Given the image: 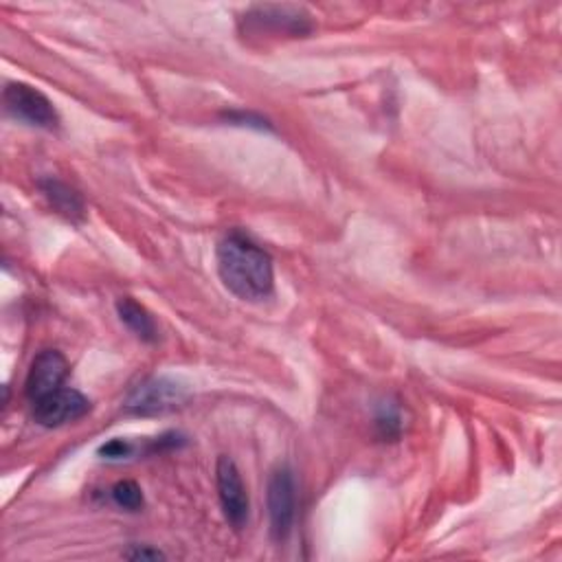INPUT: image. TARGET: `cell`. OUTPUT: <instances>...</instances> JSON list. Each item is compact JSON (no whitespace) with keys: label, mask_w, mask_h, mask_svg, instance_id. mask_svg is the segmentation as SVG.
<instances>
[{"label":"cell","mask_w":562,"mask_h":562,"mask_svg":"<svg viewBox=\"0 0 562 562\" xmlns=\"http://www.w3.org/2000/svg\"><path fill=\"white\" fill-rule=\"evenodd\" d=\"M217 274L226 290L244 301L268 299L274 290L270 255L241 233L226 235L215 248Z\"/></svg>","instance_id":"obj_1"},{"label":"cell","mask_w":562,"mask_h":562,"mask_svg":"<svg viewBox=\"0 0 562 562\" xmlns=\"http://www.w3.org/2000/svg\"><path fill=\"white\" fill-rule=\"evenodd\" d=\"M189 400V389L176 378H149L140 382L125 400L127 413L134 415H165L180 408Z\"/></svg>","instance_id":"obj_2"},{"label":"cell","mask_w":562,"mask_h":562,"mask_svg":"<svg viewBox=\"0 0 562 562\" xmlns=\"http://www.w3.org/2000/svg\"><path fill=\"white\" fill-rule=\"evenodd\" d=\"M4 108L11 116L42 130H55L59 123V114L53 105V101L40 92L37 88L22 83V81H11L7 83L4 92Z\"/></svg>","instance_id":"obj_3"},{"label":"cell","mask_w":562,"mask_h":562,"mask_svg":"<svg viewBox=\"0 0 562 562\" xmlns=\"http://www.w3.org/2000/svg\"><path fill=\"white\" fill-rule=\"evenodd\" d=\"M268 516L270 536L277 542H283L290 536L296 516L294 474L288 465H279L268 479Z\"/></svg>","instance_id":"obj_4"},{"label":"cell","mask_w":562,"mask_h":562,"mask_svg":"<svg viewBox=\"0 0 562 562\" xmlns=\"http://www.w3.org/2000/svg\"><path fill=\"white\" fill-rule=\"evenodd\" d=\"M248 29L261 33L263 29L281 35L301 37L312 31L310 13L294 4H255L244 13Z\"/></svg>","instance_id":"obj_5"},{"label":"cell","mask_w":562,"mask_h":562,"mask_svg":"<svg viewBox=\"0 0 562 562\" xmlns=\"http://www.w3.org/2000/svg\"><path fill=\"white\" fill-rule=\"evenodd\" d=\"M215 481H217V498L220 507L224 512V518L235 527L241 529L248 522V512H250V501L246 485L241 481V474L235 465V461L226 454L217 459L215 465Z\"/></svg>","instance_id":"obj_6"},{"label":"cell","mask_w":562,"mask_h":562,"mask_svg":"<svg viewBox=\"0 0 562 562\" xmlns=\"http://www.w3.org/2000/svg\"><path fill=\"white\" fill-rule=\"evenodd\" d=\"M33 419L44 428H57L81 419L90 411V400L70 386H61L55 393L31 404Z\"/></svg>","instance_id":"obj_7"},{"label":"cell","mask_w":562,"mask_h":562,"mask_svg":"<svg viewBox=\"0 0 562 562\" xmlns=\"http://www.w3.org/2000/svg\"><path fill=\"white\" fill-rule=\"evenodd\" d=\"M68 378V362L66 358L55 351V349H44L40 351L29 369L26 375V384H24V393L26 400L33 404L50 393H55L57 389L64 386Z\"/></svg>","instance_id":"obj_8"},{"label":"cell","mask_w":562,"mask_h":562,"mask_svg":"<svg viewBox=\"0 0 562 562\" xmlns=\"http://www.w3.org/2000/svg\"><path fill=\"white\" fill-rule=\"evenodd\" d=\"M40 189H42V193L46 195V200L50 202V206L59 215H64L70 222H81L83 220L86 204H83L81 195L72 187H68L66 182H61V180L50 176V178L40 180Z\"/></svg>","instance_id":"obj_9"},{"label":"cell","mask_w":562,"mask_h":562,"mask_svg":"<svg viewBox=\"0 0 562 562\" xmlns=\"http://www.w3.org/2000/svg\"><path fill=\"white\" fill-rule=\"evenodd\" d=\"M116 314L121 318V323L140 340L145 342H154L158 338V329L154 323V316L132 296H121L116 299Z\"/></svg>","instance_id":"obj_10"},{"label":"cell","mask_w":562,"mask_h":562,"mask_svg":"<svg viewBox=\"0 0 562 562\" xmlns=\"http://www.w3.org/2000/svg\"><path fill=\"white\" fill-rule=\"evenodd\" d=\"M112 503L125 512H138L145 505L143 490L134 481H116L110 490Z\"/></svg>","instance_id":"obj_11"},{"label":"cell","mask_w":562,"mask_h":562,"mask_svg":"<svg viewBox=\"0 0 562 562\" xmlns=\"http://www.w3.org/2000/svg\"><path fill=\"white\" fill-rule=\"evenodd\" d=\"M375 426H378V432L380 437L384 439H395L400 432H402V415L395 406L391 404H384L375 417Z\"/></svg>","instance_id":"obj_12"},{"label":"cell","mask_w":562,"mask_h":562,"mask_svg":"<svg viewBox=\"0 0 562 562\" xmlns=\"http://www.w3.org/2000/svg\"><path fill=\"white\" fill-rule=\"evenodd\" d=\"M132 452H134V446L127 439H121V437H114V439L105 441L103 446H99V457L110 459V461L127 459Z\"/></svg>","instance_id":"obj_13"},{"label":"cell","mask_w":562,"mask_h":562,"mask_svg":"<svg viewBox=\"0 0 562 562\" xmlns=\"http://www.w3.org/2000/svg\"><path fill=\"white\" fill-rule=\"evenodd\" d=\"M123 555L130 558V560H158V558H165V553L160 549H151L147 544H132Z\"/></svg>","instance_id":"obj_14"}]
</instances>
